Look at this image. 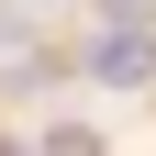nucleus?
<instances>
[{
  "label": "nucleus",
  "instance_id": "f03ea898",
  "mask_svg": "<svg viewBox=\"0 0 156 156\" xmlns=\"http://www.w3.org/2000/svg\"><path fill=\"white\" fill-rule=\"evenodd\" d=\"M45 156H101V145H89V134L67 123V134H45Z\"/></svg>",
  "mask_w": 156,
  "mask_h": 156
},
{
  "label": "nucleus",
  "instance_id": "f257e3e1",
  "mask_svg": "<svg viewBox=\"0 0 156 156\" xmlns=\"http://www.w3.org/2000/svg\"><path fill=\"white\" fill-rule=\"evenodd\" d=\"M89 67H101L112 89H145V78H156V34H145V23H112L101 45H89Z\"/></svg>",
  "mask_w": 156,
  "mask_h": 156
},
{
  "label": "nucleus",
  "instance_id": "7ed1b4c3",
  "mask_svg": "<svg viewBox=\"0 0 156 156\" xmlns=\"http://www.w3.org/2000/svg\"><path fill=\"white\" fill-rule=\"evenodd\" d=\"M11 34H23V11H0V45H11Z\"/></svg>",
  "mask_w": 156,
  "mask_h": 156
}]
</instances>
